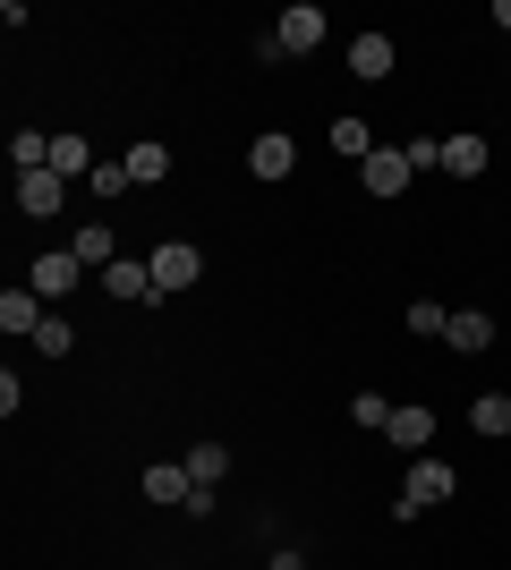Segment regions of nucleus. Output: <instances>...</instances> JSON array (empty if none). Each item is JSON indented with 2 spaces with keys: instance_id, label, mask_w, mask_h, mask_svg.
Returning <instances> with one entry per match:
<instances>
[{
  "instance_id": "obj_1",
  "label": "nucleus",
  "mask_w": 511,
  "mask_h": 570,
  "mask_svg": "<svg viewBox=\"0 0 511 570\" xmlns=\"http://www.w3.org/2000/svg\"><path fill=\"white\" fill-rule=\"evenodd\" d=\"M146 273H154V298H179V289L205 282V256H196L188 238H163V247L146 256Z\"/></svg>"
},
{
  "instance_id": "obj_2",
  "label": "nucleus",
  "mask_w": 511,
  "mask_h": 570,
  "mask_svg": "<svg viewBox=\"0 0 511 570\" xmlns=\"http://www.w3.org/2000/svg\"><path fill=\"white\" fill-rule=\"evenodd\" d=\"M452 485H461V476L443 469V460H417V469H410V485L392 494V520H417V511H435V502H452Z\"/></svg>"
},
{
  "instance_id": "obj_3",
  "label": "nucleus",
  "mask_w": 511,
  "mask_h": 570,
  "mask_svg": "<svg viewBox=\"0 0 511 570\" xmlns=\"http://www.w3.org/2000/svg\"><path fill=\"white\" fill-rule=\"evenodd\" d=\"M77 282H86V264H77L69 247H43V256L26 264V289H35V298H69Z\"/></svg>"
},
{
  "instance_id": "obj_4",
  "label": "nucleus",
  "mask_w": 511,
  "mask_h": 570,
  "mask_svg": "<svg viewBox=\"0 0 511 570\" xmlns=\"http://www.w3.org/2000/svg\"><path fill=\"white\" fill-rule=\"evenodd\" d=\"M273 43L291 51V60H298V51H324V9H316V0H291V9L273 18Z\"/></svg>"
},
{
  "instance_id": "obj_5",
  "label": "nucleus",
  "mask_w": 511,
  "mask_h": 570,
  "mask_svg": "<svg viewBox=\"0 0 511 570\" xmlns=\"http://www.w3.org/2000/svg\"><path fill=\"white\" fill-rule=\"evenodd\" d=\"M384 434H392V452L426 460V443H435V409H426V401H401V409L384 417Z\"/></svg>"
},
{
  "instance_id": "obj_6",
  "label": "nucleus",
  "mask_w": 511,
  "mask_h": 570,
  "mask_svg": "<svg viewBox=\"0 0 511 570\" xmlns=\"http://www.w3.org/2000/svg\"><path fill=\"white\" fill-rule=\"evenodd\" d=\"M60 205H69V179H60V170H18V214L60 222Z\"/></svg>"
},
{
  "instance_id": "obj_7",
  "label": "nucleus",
  "mask_w": 511,
  "mask_h": 570,
  "mask_svg": "<svg viewBox=\"0 0 511 570\" xmlns=\"http://www.w3.org/2000/svg\"><path fill=\"white\" fill-rule=\"evenodd\" d=\"M410 179H417V170L401 163V145H375V154L358 163V188H366V196H401Z\"/></svg>"
},
{
  "instance_id": "obj_8",
  "label": "nucleus",
  "mask_w": 511,
  "mask_h": 570,
  "mask_svg": "<svg viewBox=\"0 0 511 570\" xmlns=\"http://www.w3.org/2000/svg\"><path fill=\"white\" fill-rule=\"evenodd\" d=\"M443 341H452L461 357H487L494 350V315L487 307H452V315H443Z\"/></svg>"
},
{
  "instance_id": "obj_9",
  "label": "nucleus",
  "mask_w": 511,
  "mask_h": 570,
  "mask_svg": "<svg viewBox=\"0 0 511 570\" xmlns=\"http://www.w3.org/2000/svg\"><path fill=\"white\" fill-rule=\"evenodd\" d=\"M392 60H401V51H392V35H384V26L350 35V77H366V86H375V77H392Z\"/></svg>"
},
{
  "instance_id": "obj_10",
  "label": "nucleus",
  "mask_w": 511,
  "mask_h": 570,
  "mask_svg": "<svg viewBox=\"0 0 511 570\" xmlns=\"http://www.w3.org/2000/svg\"><path fill=\"white\" fill-rule=\"evenodd\" d=\"M247 170H256V179L273 188V179H291V170H298V145L282 137V128H265V137L247 145Z\"/></svg>"
},
{
  "instance_id": "obj_11",
  "label": "nucleus",
  "mask_w": 511,
  "mask_h": 570,
  "mask_svg": "<svg viewBox=\"0 0 511 570\" xmlns=\"http://www.w3.org/2000/svg\"><path fill=\"white\" fill-rule=\"evenodd\" d=\"M120 163H128V188H163V179H170V145L163 137H137Z\"/></svg>"
},
{
  "instance_id": "obj_12",
  "label": "nucleus",
  "mask_w": 511,
  "mask_h": 570,
  "mask_svg": "<svg viewBox=\"0 0 511 570\" xmlns=\"http://www.w3.org/2000/svg\"><path fill=\"white\" fill-rule=\"evenodd\" d=\"M69 256L86 264V273H102V264L120 256V230H111V222H86V230H69Z\"/></svg>"
},
{
  "instance_id": "obj_13",
  "label": "nucleus",
  "mask_w": 511,
  "mask_h": 570,
  "mask_svg": "<svg viewBox=\"0 0 511 570\" xmlns=\"http://www.w3.org/2000/svg\"><path fill=\"white\" fill-rule=\"evenodd\" d=\"M35 324H43V298H35V289H0V333L35 341Z\"/></svg>"
},
{
  "instance_id": "obj_14",
  "label": "nucleus",
  "mask_w": 511,
  "mask_h": 570,
  "mask_svg": "<svg viewBox=\"0 0 511 570\" xmlns=\"http://www.w3.org/2000/svg\"><path fill=\"white\" fill-rule=\"evenodd\" d=\"M51 170H60V179H95V145L77 137V128H60V137H51Z\"/></svg>"
},
{
  "instance_id": "obj_15",
  "label": "nucleus",
  "mask_w": 511,
  "mask_h": 570,
  "mask_svg": "<svg viewBox=\"0 0 511 570\" xmlns=\"http://www.w3.org/2000/svg\"><path fill=\"white\" fill-rule=\"evenodd\" d=\"M443 170H452V179H478V170H487V137H478V128L443 137Z\"/></svg>"
},
{
  "instance_id": "obj_16",
  "label": "nucleus",
  "mask_w": 511,
  "mask_h": 570,
  "mask_svg": "<svg viewBox=\"0 0 511 570\" xmlns=\"http://www.w3.org/2000/svg\"><path fill=\"white\" fill-rule=\"evenodd\" d=\"M102 289H111V298H154V273L137 256H111L102 264Z\"/></svg>"
},
{
  "instance_id": "obj_17",
  "label": "nucleus",
  "mask_w": 511,
  "mask_h": 570,
  "mask_svg": "<svg viewBox=\"0 0 511 570\" xmlns=\"http://www.w3.org/2000/svg\"><path fill=\"white\" fill-rule=\"evenodd\" d=\"M222 476H230V452H222L214 434H205V443H188V485H205V494H214Z\"/></svg>"
},
{
  "instance_id": "obj_18",
  "label": "nucleus",
  "mask_w": 511,
  "mask_h": 570,
  "mask_svg": "<svg viewBox=\"0 0 511 570\" xmlns=\"http://www.w3.org/2000/svg\"><path fill=\"white\" fill-rule=\"evenodd\" d=\"M146 502H170V511H188V469H146Z\"/></svg>"
},
{
  "instance_id": "obj_19",
  "label": "nucleus",
  "mask_w": 511,
  "mask_h": 570,
  "mask_svg": "<svg viewBox=\"0 0 511 570\" xmlns=\"http://www.w3.org/2000/svg\"><path fill=\"white\" fill-rule=\"evenodd\" d=\"M9 163L18 170H51V137L43 128H18V137H9Z\"/></svg>"
},
{
  "instance_id": "obj_20",
  "label": "nucleus",
  "mask_w": 511,
  "mask_h": 570,
  "mask_svg": "<svg viewBox=\"0 0 511 570\" xmlns=\"http://www.w3.org/2000/svg\"><path fill=\"white\" fill-rule=\"evenodd\" d=\"M443 315H452V307H435V298H410V315H401V324H410L417 341H443Z\"/></svg>"
},
{
  "instance_id": "obj_21",
  "label": "nucleus",
  "mask_w": 511,
  "mask_h": 570,
  "mask_svg": "<svg viewBox=\"0 0 511 570\" xmlns=\"http://www.w3.org/2000/svg\"><path fill=\"white\" fill-rule=\"evenodd\" d=\"M469 426H478V434H511V401H503V392H487V401L469 409Z\"/></svg>"
},
{
  "instance_id": "obj_22",
  "label": "nucleus",
  "mask_w": 511,
  "mask_h": 570,
  "mask_svg": "<svg viewBox=\"0 0 511 570\" xmlns=\"http://www.w3.org/2000/svg\"><path fill=\"white\" fill-rule=\"evenodd\" d=\"M333 154H358V163L375 154V137H366V119H333Z\"/></svg>"
},
{
  "instance_id": "obj_23",
  "label": "nucleus",
  "mask_w": 511,
  "mask_h": 570,
  "mask_svg": "<svg viewBox=\"0 0 511 570\" xmlns=\"http://www.w3.org/2000/svg\"><path fill=\"white\" fill-rule=\"evenodd\" d=\"M35 350H43V357H69V350H77V333L60 324V315H43V324H35Z\"/></svg>"
},
{
  "instance_id": "obj_24",
  "label": "nucleus",
  "mask_w": 511,
  "mask_h": 570,
  "mask_svg": "<svg viewBox=\"0 0 511 570\" xmlns=\"http://www.w3.org/2000/svg\"><path fill=\"white\" fill-rule=\"evenodd\" d=\"M86 188H95L102 205H120V188H128V163H95V179H86Z\"/></svg>"
},
{
  "instance_id": "obj_25",
  "label": "nucleus",
  "mask_w": 511,
  "mask_h": 570,
  "mask_svg": "<svg viewBox=\"0 0 511 570\" xmlns=\"http://www.w3.org/2000/svg\"><path fill=\"white\" fill-rule=\"evenodd\" d=\"M401 163H410V170H443V137H410V145H401Z\"/></svg>"
},
{
  "instance_id": "obj_26",
  "label": "nucleus",
  "mask_w": 511,
  "mask_h": 570,
  "mask_svg": "<svg viewBox=\"0 0 511 570\" xmlns=\"http://www.w3.org/2000/svg\"><path fill=\"white\" fill-rule=\"evenodd\" d=\"M350 417H358V426H375V434H384V417H392V401H384V392H358V401H350Z\"/></svg>"
},
{
  "instance_id": "obj_27",
  "label": "nucleus",
  "mask_w": 511,
  "mask_h": 570,
  "mask_svg": "<svg viewBox=\"0 0 511 570\" xmlns=\"http://www.w3.org/2000/svg\"><path fill=\"white\" fill-rule=\"evenodd\" d=\"M18 401H26V383H18V366H0V417H18Z\"/></svg>"
},
{
  "instance_id": "obj_28",
  "label": "nucleus",
  "mask_w": 511,
  "mask_h": 570,
  "mask_svg": "<svg viewBox=\"0 0 511 570\" xmlns=\"http://www.w3.org/2000/svg\"><path fill=\"white\" fill-rule=\"evenodd\" d=\"M265 570H307V553H298V546H282V553H273Z\"/></svg>"
},
{
  "instance_id": "obj_29",
  "label": "nucleus",
  "mask_w": 511,
  "mask_h": 570,
  "mask_svg": "<svg viewBox=\"0 0 511 570\" xmlns=\"http://www.w3.org/2000/svg\"><path fill=\"white\" fill-rule=\"evenodd\" d=\"M494 26H503V35H511V0H494Z\"/></svg>"
}]
</instances>
